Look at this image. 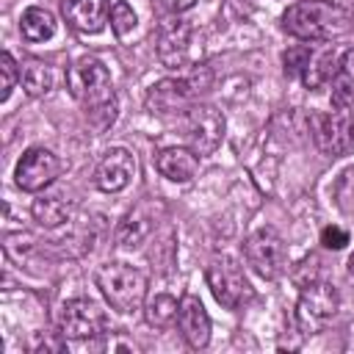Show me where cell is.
<instances>
[{"label": "cell", "instance_id": "6da1fadb", "mask_svg": "<svg viewBox=\"0 0 354 354\" xmlns=\"http://www.w3.org/2000/svg\"><path fill=\"white\" fill-rule=\"evenodd\" d=\"M66 88L69 94L88 111L97 130H105L116 119V94L108 66L94 58L83 55L66 69Z\"/></svg>", "mask_w": 354, "mask_h": 354}, {"label": "cell", "instance_id": "7a4b0ae2", "mask_svg": "<svg viewBox=\"0 0 354 354\" xmlns=\"http://www.w3.org/2000/svg\"><path fill=\"white\" fill-rule=\"evenodd\" d=\"M348 11L326 0H299L282 14V25L301 41H329L348 30Z\"/></svg>", "mask_w": 354, "mask_h": 354}, {"label": "cell", "instance_id": "3957f363", "mask_svg": "<svg viewBox=\"0 0 354 354\" xmlns=\"http://www.w3.org/2000/svg\"><path fill=\"white\" fill-rule=\"evenodd\" d=\"M94 282L105 301L119 313H136L147 299V277L130 263H102L94 274Z\"/></svg>", "mask_w": 354, "mask_h": 354}, {"label": "cell", "instance_id": "277c9868", "mask_svg": "<svg viewBox=\"0 0 354 354\" xmlns=\"http://www.w3.org/2000/svg\"><path fill=\"white\" fill-rule=\"evenodd\" d=\"M210 83H213V75L205 66H199L183 77L160 80L147 91V108H149V113L188 111L199 100V94H205L210 88Z\"/></svg>", "mask_w": 354, "mask_h": 354}, {"label": "cell", "instance_id": "5b68a950", "mask_svg": "<svg viewBox=\"0 0 354 354\" xmlns=\"http://www.w3.org/2000/svg\"><path fill=\"white\" fill-rule=\"evenodd\" d=\"M337 304H340V296H337L335 285L318 282V279L304 285L301 293H299V301H296V326H299V332H304V335L321 332L335 318Z\"/></svg>", "mask_w": 354, "mask_h": 354}, {"label": "cell", "instance_id": "8992f818", "mask_svg": "<svg viewBox=\"0 0 354 354\" xmlns=\"http://www.w3.org/2000/svg\"><path fill=\"white\" fill-rule=\"evenodd\" d=\"M207 288L216 296V301L227 310H238L252 299V285L243 274V268L232 257H216L205 271Z\"/></svg>", "mask_w": 354, "mask_h": 354}, {"label": "cell", "instance_id": "52a82bcc", "mask_svg": "<svg viewBox=\"0 0 354 354\" xmlns=\"http://www.w3.org/2000/svg\"><path fill=\"white\" fill-rule=\"evenodd\" d=\"M185 138L188 147L202 158V155H213L224 138V116L218 108L207 105V102H194L185 111Z\"/></svg>", "mask_w": 354, "mask_h": 354}, {"label": "cell", "instance_id": "ba28073f", "mask_svg": "<svg viewBox=\"0 0 354 354\" xmlns=\"http://www.w3.org/2000/svg\"><path fill=\"white\" fill-rule=\"evenodd\" d=\"M58 329L66 346L80 343V340H94L105 329V315L91 299H69L61 307Z\"/></svg>", "mask_w": 354, "mask_h": 354}, {"label": "cell", "instance_id": "9c48e42d", "mask_svg": "<svg viewBox=\"0 0 354 354\" xmlns=\"http://www.w3.org/2000/svg\"><path fill=\"white\" fill-rule=\"evenodd\" d=\"M243 254H246V263L252 266V271L260 274L263 279H277L285 271V263H288L285 241L271 227H263V230L252 232L243 243Z\"/></svg>", "mask_w": 354, "mask_h": 354}, {"label": "cell", "instance_id": "30bf717a", "mask_svg": "<svg viewBox=\"0 0 354 354\" xmlns=\"http://www.w3.org/2000/svg\"><path fill=\"white\" fill-rule=\"evenodd\" d=\"M58 171H61V160H58L50 149L33 147V149H28V152L19 158V163H17V169H14V177H17V185H19L22 191L39 194V191H44V188L58 177Z\"/></svg>", "mask_w": 354, "mask_h": 354}, {"label": "cell", "instance_id": "8fae6325", "mask_svg": "<svg viewBox=\"0 0 354 354\" xmlns=\"http://www.w3.org/2000/svg\"><path fill=\"white\" fill-rule=\"evenodd\" d=\"M313 138L324 155H340L351 147V116L346 108L313 116Z\"/></svg>", "mask_w": 354, "mask_h": 354}, {"label": "cell", "instance_id": "7c38bea8", "mask_svg": "<svg viewBox=\"0 0 354 354\" xmlns=\"http://www.w3.org/2000/svg\"><path fill=\"white\" fill-rule=\"evenodd\" d=\"M136 177V158L124 147H113L102 155V160L94 169V185L105 194H119L130 185Z\"/></svg>", "mask_w": 354, "mask_h": 354}, {"label": "cell", "instance_id": "4fadbf2b", "mask_svg": "<svg viewBox=\"0 0 354 354\" xmlns=\"http://www.w3.org/2000/svg\"><path fill=\"white\" fill-rule=\"evenodd\" d=\"M191 53V25L185 19H163L158 28V61L169 69L185 66Z\"/></svg>", "mask_w": 354, "mask_h": 354}, {"label": "cell", "instance_id": "5bb4252c", "mask_svg": "<svg viewBox=\"0 0 354 354\" xmlns=\"http://www.w3.org/2000/svg\"><path fill=\"white\" fill-rule=\"evenodd\" d=\"M177 324H180V332L185 337V343L191 348H205L210 343V318L202 307V301L196 296H183L180 301V313H177Z\"/></svg>", "mask_w": 354, "mask_h": 354}, {"label": "cell", "instance_id": "9a60e30c", "mask_svg": "<svg viewBox=\"0 0 354 354\" xmlns=\"http://www.w3.org/2000/svg\"><path fill=\"white\" fill-rule=\"evenodd\" d=\"M64 19L80 33H97L108 14V0H64Z\"/></svg>", "mask_w": 354, "mask_h": 354}, {"label": "cell", "instance_id": "2e32d148", "mask_svg": "<svg viewBox=\"0 0 354 354\" xmlns=\"http://www.w3.org/2000/svg\"><path fill=\"white\" fill-rule=\"evenodd\" d=\"M158 171L171 183H188L199 171V155L191 147H169L155 160Z\"/></svg>", "mask_w": 354, "mask_h": 354}, {"label": "cell", "instance_id": "e0dca14e", "mask_svg": "<svg viewBox=\"0 0 354 354\" xmlns=\"http://www.w3.org/2000/svg\"><path fill=\"white\" fill-rule=\"evenodd\" d=\"M340 55H343V53H340ZM340 55H337L335 47L313 50L310 58H307V66H304V72H301V83H304L307 88H313V91L321 88V86H326V83L332 80L335 69H337Z\"/></svg>", "mask_w": 354, "mask_h": 354}, {"label": "cell", "instance_id": "ac0fdd59", "mask_svg": "<svg viewBox=\"0 0 354 354\" xmlns=\"http://www.w3.org/2000/svg\"><path fill=\"white\" fill-rule=\"evenodd\" d=\"M30 213H33V218H36L41 227L53 230V227L64 224V221L72 216V202L64 199V194H41V196L33 199Z\"/></svg>", "mask_w": 354, "mask_h": 354}, {"label": "cell", "instance_id": "d6986e66", "mask_svg": "<svg viewBox=\"0 0 354 354\" xmlns=\"http://www.w3.org/2000/svg\"><path fill=\"white\" fill-rule=\"evenodd\" d=\"M332 105L351 108L354 105V50H346L332 75Z\"/></svg>", "mask_w": 354, "mask_h": 354}, {"label": "cell", "instance_id": "ffe728a7", "mask_svg": "<svg viewBox=\"0 0 354 354\" xmlns=\"http://www.w3.org/2000/svg\"><path fill=\"white\" fill-rule=\"evenodd\" d=\"M19 80H22V88L30 94V97H44L53 91L55 86V72L50 64L44 61H25L22 64V72H19Z\"/></svg>", "mask_w": 354, "mask_h": 354}, {"label": "cell", "instance_id": "44dd1931", "mask_svg": "<svg viewBox=\"0 0 354 354\" xmlns=\"http://www.w3.org/2000/svg\"><path fill=\"white\" fill-rule=\"evenodd\" d=\"M19 30L28 41H47L55 33V17L47 8L30 6V8H25V14L19 19Z\"/></svg>", "mask_w": 354, "mask_h": 354}, {"label": "cell", "instance_id": "7402d4cb", "mask_svg": "<svg viewBox=\"0 0 354 354\" xmlns=\"http://www.w3.org/2000/svg\"><path fill=\"white\" fill-rule=\"evenodd\" d=\"M177 313H180V304H177V299L169 296V293H155V296L144 304V318H147V324L155 326V329L171 326V324L177 321Z\"/></svg>", "mask_w": 354, "mask_h": 354}, {"label": "cell", "instance_id": "603a6c76", "mask_svg": "<svg viewBox=\"0 0 354 354\" xmlns=\"http://www.w3.org/2000/svg\"><path fill=\"white\" fill-rule=\"evenodd\" d=\"M149 218H144L138 210L136 213H130V216H124L122 218V224H119V230H116V243L122 246V249H136V246H141L144 241H147V235H149Z\"/></svg>", "mask_w": 354, "mask_h": 354}, {"label": "cell", "instance_id": "cb8c5ba5", "mask_svg": "<svg viewBox=\"0 0 354 354\" xmlns=\"http://www.w3.org/2000/svg\"><path fill=\"white\" fill-rule=\"evenodd\" d=\"M335 199H337V207L348 218H354V166H348L337 177V183H335Z\"/></svg>", "mask_w": 354, "mask_h": 354}, {"label": "cell", "instance_id": "d4e9b609", "mask_svg": "<svg viewBox=\"0 0 354 354\" xmlns=\"http://www.w3.org/2000/svg\"><path fill=\"white\" fill-rule=\"evenodd\" d=\"M111 28H113V33L119 39H124V36L133 33V28H136V11L124 0L113 3V8H111Z\"/></svg>", "mask_w": 354, "mask_h": 354}, {"label": "cell", "instance_id": "484cf974", "mask_svg": "<svg viewBox=\"0 0 354 354\" xmlns=\"http://www.w3.org/2000/svg\"><path fill=\"white\" fill-rule=\"evenodd\" d=\"M19 72L22 69H17V61L11 58V53H3L0 55V102H6L8 97H11V91H14V86H17V80H19Z\"/></svg>", "mask_w": 354, "mask_h": 354}, {"label": "cell", "instance_id": "4316f807", "mask_svg": "<svg viewBox=\"0 0 354 354\" xmlns=\"http://www.w3.org/2000/svg\"><path fill=\"white\" fill-rule=\"evenodd\" d=\"M310 47H290L288 53H285V72L288 75H299L301 77V72H304V66H307V58H310Z\"/></svg>", "mask_w": 354, "mask_h": 354}, {"label": "cell", "instance_id": "83f0119b", "mask_svg": "<svg viewBox=\"0 0 354 354\" xmlns=\"http://www.w3.org/2000/svg\"><path fill=\"white\" fill-rule=\"evenodd\" d=\"M321 243H324L326 249H343V246L348 243V232H346L343 227L329 224V227L321 230Z\"/></svg>", "mask_w": 354, "mask_h": 354}, {"label": "cell", "instance_id": "f1b7e54d", "mask_svg": "<svg viewBox=\"0 0 354 354\" xmlns=\"http://www.w3.org/2000/svg\"><path fill=\"white\" fill-rule=\"evenodd\" d=\"M163 3H166V8H171L174 14H183V11L194 8V3H196V0H163Z\"/></svg>", "mask_w": 354, "mask_h": 354}, {"label": "cell", "instance_id": "f546056e", "mask_svg": "<svg viewBox=\"0 0 354 354\" xmlns=\"http://www.w3.org/2000/svg\"><path fill=\"white\" fill-rule=\"evenodd\" d=\"M348 271H354V254L348 257Z\"/></svg>", "mask_w": 354, "mask_h": 354}]
</instances>
